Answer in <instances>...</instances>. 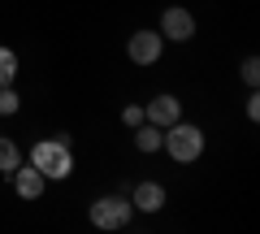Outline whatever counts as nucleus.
Returning a JSON list of instances; mask_svg holds the SVG:
<instances>
[{
    "label": "nucleus",
    "mask_w": 260,
    "mask_h": 234,
    "mask_svg": "<svg viewBox=\"0 0 260 234\" xmlns=\"http://www.w3.org/2000/svg\"><path fill=\"white\" fill-rule=\"evenodd\" d=\"M30 165L44 174V178H70L74 156H70V139H44L30 148Z\"/></svg>",
    "instance_id": "nucleus-1"
},
{
    "label": "nucleus",
    "mask_w": 260,
    "mask_h": 234,
    "mask_svg": "<svg viewBox=\"0 0 260 234\" xmlns=\"http://www.w3.org/2000/svg\"><path fill=\"white\" fill-rule=\"evenodd\" d=\"M160 148L169 152L174 160H195L200 152H204V130L200 126H182V122H174V126H165V143Z\"/></svg>",
    "instance_id": "nucleus-2"
},
{
    "label": "nucleus",
    "mask_w": 260,
    "mask_h": 234,
    "mask_svg": "<svg viewBox=\"0 0 260 234\" xmlns=\"http://www.w3.org/2000/svg\"><path fill=\"white\" fill-rule=\"evenodd\" d=\"M130 213H135V204H130L126 195H104L91 204V221L100 225V230H121V225H130Z\"/></svg>",
    "instance_id": "nucleus-3"
},
{
    "label": "nucleus",
    "mask_w": 260,
    "mask_h": 234,
    "mask_svg": "<svg viewBox=\"0 0 260 234\" xmlns=\"http://www.w3.org/2000/svg\"><path fill=\"white\" fill-rule=\"evenodd\" d=\"M160 48H165V39L156 35V30H135L130 35V44H126V52H130V61L135 65H152L160 56Z\"/></svg>",
    "instance_id": "nucleus-4"
},
{
    "label": "nucleus",
    "mask_w": 260,
    "mask_h": 234,
    "mask_svg": "<svg viewBox=\"0 0 260 234\" xmlns=\"http://www.w3.org/2000/svg\"><path fill=\"white\" fill-rule=\"evenodd\" d=\"M195 35V18L186 9H165L160 13V39H174V44H182V39Z\"/></svg>",
    "instance_id": "nucleus-5"
},
{
    "label": "nucleus",
    "mask_w": 260,
    "mask_h": 234,
    "mask_svg": "<svg viewBox=\"0 0 260 234\" xmlns=\"http://www.w3.org/2000/svg\"><path fill=\"white\" fill-rule=\"evenodd\" d=\"M178 117H182V104H178L174 95H156V100H152L148 109H143V122L160 126V130H165V126H174Z\"/></svg>",
    "instance_id": "nucleus-6"
},
{
    "label": "nucleus",
    "mask_w": 260,
    "mask_h": 234,
    "mask_svg": "<svg viewBox=\"0 0 260 234\" xmlns=\"http://www.w3.org/2000/svg\"><path fill=\"white\" fill-rule=\"evenodd\" d=\"M44 187H48V178L39 174L35 165H26V169L18 165V169H13V191H18L22 199H39V195H44Z\"/></svg>",
    "instance_id": "nucleus-7"
},
{
    "label": "nucleus",
    "mask_w": 260,
    "mask_h": 234,
    "mask_svg": "<svg viewBox=\"0 0 260 234\" xmlns=\"http://www.w3.org/2000/svg\"><path fill=\"white\" fill-rule=\"evenodd\" d=\"M130 204L139 208V213H156V208L165 204V191H160L156 182H139V187H135V195H130Z\"/></svg>",
    "instance_id": "nucleus-8"
},
{
    "label": "nucleus",
    "mask_w": 260,
    "mask_h": 234,
    "mask_svg": "<svg viewBox=\"0 0 260 234\" xmlns=\"http://www.w3.org/2000/svg\"><path fill=\"white\" fill-rule=\"evenodd\" d=\"M135 130H139V135H135V143H139V152H156L160 143H165V130H160V126H152V122H148V126L139 122Z\"/></svg>",
    "instance_id": "nucleus-9"
},
{
    "label": "nucleus",
    "mask_w": 260,
    "mask_h": 234,
    "mask_svg": "<svg viewBox=\"0 0 260 234\" xmlns=\"http://www.w3.org/2000/svg\"><path fill=\"white\" fill-rule=\"evenodd\" d=\"M18 165H22V152H18V143H13V139H0V169H5V174H13Z\"/></svg>",
    "instance_id": "nucleus-10"
},
{
    "label": "nucleus",
    "mask_w": 260,
    "mask_h": 234,
    "mask_svg": "<svg viewBox=\"0 0 260 234\" xmlns=\"http://www.w3.org/2000/svg\"><path fill=\"white\" fill-rule=\"evenodd\" d=\"M13 74H18V56H13L9 48H0V87H9Z\"/></svg>",
    "instance_id": "nucleus-11"
},
{
    "label": "nucleus",
    "mask_w": 260,
    "mask_h": 234,
    "mask_svg": "<svg viewBox=\"0 0 260 234\" xmlns=\"http://www.w3.org/2000/svg\"><path fill=\"white\" fill-rule=\"evenodd\" d=\"M13 113H18V91L0 87V117H13Z\"/></svg>",
    "instance_id": "nucleus-12"
},
{
    "label": "nucleus",
    "mask_w": 260,
    "mask_h": 234,
    "mask_svg": "<svg viewBox=\"0 0 260 234\" xmlns=\"http://www.w3.org/2000/svg\"><path fill=\"white\" fill-rule=\"evenodd\" d=\"M243 83H247V87L260 83V61H256V56H247V61H243Z\"/></svg>",
    "instance_id": "nucleus-13"
},
{
    "label": "nucleus",
    "mask_w": 260,
    "mask_h": 234,
    "mask_svg": "<svg viewBox=\"0 0 260 234\" xmlns=\"http://www.w3.org/2000/svg\"><path fill=\"white\" fill-rule=\"evenodd\" d=\"M121 122H126V126H139L143 122V104H126V109H121Z\"/></svg>",
    "instance_id": "nucleus-14"
}]
</instances>
